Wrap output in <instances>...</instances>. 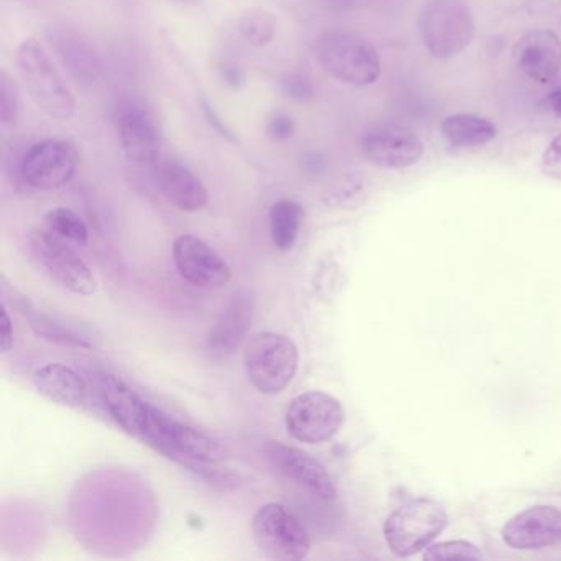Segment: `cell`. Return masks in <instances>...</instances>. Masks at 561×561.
<instances>
[{
	"instance_id": "obj_20",
	"label": "cell",
	"mask_w": 561,
	"mask_h": 561,
	"mask_svg": "<svg viewBox=\"0 0 561 561\" xmlns=\"http://www.w3.org/2000/svg\"><path fill=\"white\" fill-rule=\"evenodd\" d=\"M153 180L167 202L180 211H202L208 205V192L202 180L176 160H157Z\"/></svg>"
},
{
	"instance_id": "obj_26",
	"label": "cell",
	"mask_w": 561,
	"mask_h": 561,
	"mask_svg": "<svg viewBox=\"0 0 561 561\" xmlns=\"http://www.w3.org/2000/svg\"><path fill=\"white\" fill-rule=\"evenodd\" d=\"M278 22L272 12L265 9H251L239 19V32L248 44L265 47L277 35Z\"/></svg>"
},
{
	"instance_id": "obj_36",
	"label": "cell",
	"mask_w": 561,
	"mask_h": 561,
	"mask_svg": "<svg viewBox=\"0 0 561 561\" xmlns=\"http://www.w3.org/2000/svg\"><path fill=\"white\" fill-rule=\"evenodd\" d=\"M304 165L310 172H321L327 167V162H324V157L320 152H308L305 156Z\"/></svg>"
},
{
	"instance_id": "obj_29",
	"label": "cell",
	"mask_w": 561,
	"mask_h": 561,
	"mask_svg": "<svg viewBox=\"0 0 561 561\" xmlns=\"http://www.w3.org/2000/svg\"><path fill=\"white\" fill-rule=\"evenodd\" d=\"M278 88L287 100L295 101V103H310L317 96L310 78L301 73L282 75Z\"/></svg>"
},
{
	"instance_id": "obj_18",
	"label": "cell",
	"mask_w": 561,
	"mask_h": 561,
	"mask_svg": "<svg viewBox=\"0 0 561 561\" xmlns=\"http://www.w3.org/2000/svg\"><path fill=\"white\" fill-rule=\"evenodd\" d=\"M518 70L540 84L550 83L561 70V41L550 31H531L514 47Z\"/></svg>"
},
{
	"instance_id": "obj_8",
	"label": "cell",
	"mask_w": 561,
	"mask_h": 561,
	"mask_svg": "<svg viewBox=\"0 0 561 561\" xmlns=\"http://www.w3.org/2000/svg\"><path fill=\"white\" fill-rule=\"evenodd\" d=\"M288 433L307 445H321L336 436L344 423L343 403L320 390L300 393L285 412Z\"/></svg>"
},
{
	"instance_id": "obj_13",
	"label": "cell",
	"mask_w": 561,
	"mask_h": 561,
	"mask_svg": "<svg viewBox=\"0 0 561 561\" xmlns=\"http://www.w3.org/2000/svg\"><path fill=\"white\" fill-rule=\"evenodd\" d=\"M363 152L380 169L402 170L415 165L423 156V144L413 130L397 124H380L363 137Z\"/></svg>"
},
{
	"instance_id": "obj_11",
	"label": "cell",
	"mask_w": 561,
	"mask_h": 561,
	"mask_svg": "<svg viewBox=\"0 0 561 561\" xmlns=\"http://www.w3.org/2000/svg\"><path fill=\"white\" fill-rule=\"evenodd\" d=\"M264 456L272 469L291 484L305 489L321 501H334L337 495L333 478L323 465L304 449L280 442H267Z\"/></svg>"
},
{
	"instance_id": "obj_27",
	"label": "cell",
	"mask_w": 561,
	"mask_h": 561,
	"mask_svg": "<svg viewBox=\"0 0 561 561\" xmlns=\"http://www.w3.org/2000/svg\"><path fill=\"white\" fill-rule=\"evenodd\" d=\"M426 561L438 560H481L482 553L476 545L465 540L443 541L433 545L423 554Z\"/></svg>"
},
{
	"instance_id": "obj_16",
	"label": "cell",
	"mask_w": 561,
	"mask_h": 561,
	"mask_svg": "<svg viewBox=\"0 0 561 561\" xmlns=\"http://www.w3.org/2000/svg\"><path fill=\"white\" fill-rule=\"evenodd\" d=\"M502 538L514 550H540L561 543V511L535 505L505 524Z\"/></svg>"
},
{
	"instance_id": "obj_32",
	"label": "cell",
	"mask_w": 561,
	"mask_h": 561,
	"mask_svg": "<svg viewBox=\"0 0 561 561\" xmlns=\"http://www.w3.org/2000/svg\"><path fill=\"white\" fill-rule=\"evenodd\" d=\"M203 114H205L206 121H208L209 126L219 134V136L225 137L226 140H231V142H236L234 133H232L231 127L221 119L218 113H216L215 107L208 103V101H203Z\"/></svg>"
},
{
	"instance_id": "obj_35",
	"label": "cell",
	"mask_w": 561,
	"mask_h": 561,
	"mask_svg": "<svg viewBox=\"0 0 561 561\" xmlns=\"http://www.w3.org/2000/svg\"><path fill=\"white\" fill-rule=\"evenodd\" d=\"M357 2H359V0H321V5H323L327 11L341 14V12L351 11Z\"/></svg>"
},
{
	"instance_id": "obj_21",
	"label": "cell",
	"mask_w": 561,
	"mask_h": 561,
	"mask_svg": "<svg viewBox=\"0 0 561 561\" xmlns=\"http://www.w3.org/2000/svg\"><path fill=\"white\" fill-rule=\"evenodd\" d=\"M34 383L42 396L65 407L87 403L88 387L80 374L60 363L47 364L35 370Z\"/></svg>"
},
{
	"instance_id": "obj_10",
	"label": "cell",
	"mask_w": 561,
	"mask_h": 561,
	"mask_svg": "<svg viewBox=\"0 0 561 561\" xmlns=\"http://www.w3.org/2000/svg\"><path fill=\"white\" fill-rule=\"evenodd\" d=\"M80 153L70 140H44L35 144L22 157L19 173L31 188L50 190L68 185L77 175Z\"/></svg>"
},
{
	"instance_id": "obj_34",
	"label": "cell",
	"mask_w": 561,
	"mask_h": 561,
	"mask_svg": "<svg viewBox=\"0 0 561 561\" xmlns=\"http://www.w3.org/2000/svg\"><path fill=\"white\" fill-rule=\"evenodd\" d=\"M221 73V80L225 81L226 87L232 88V90H241L245 83V75L238 65L232 61H226L219 68Z\"/></svg>"
},
{
	"instance_id": "obj_12",
	"label": "cell",
	"mask_w": 561,
	"mask_h": 561,
	"mask_svg": "<svg viewBox=\"0 0 561 561\" xmlns=\"http://www.w3.org/2000/svg\"><path fill=\"white\" fill-rule=\"evenodd\" d=\"M173 261L180 275L196 287H225L232 277L228 261L198 236H179L173 242Z\"/></svg>"
},
{
	"instance_id": "obj_19",
	"label": "cell",
	"mask_w": 561,
	"mask_h": 561,
	"mask_svg": "<svg viewBox=\"0 0 561 561\" xmlns=\"http://www.w3.org/2000/svg\"><path fill=\"white\" fill-rule=\"evenodd\" d=\"M254 313L251 295L238 294L219 314L206 340V351L216 360L228 359L248 337Z\"/></svg>"
},
{
	"instance_id": "obj_33",
	"label": "cell",
	"mask_w": 561,
	"mask_h": 561,
	"mask_svg": "<svg viewBox=\"0 0 561 561\" xmlns=\"http://www.w3.org/2000/svg\"><path fill=\"white\" fill-rule=\"evenodd\" d=\"M2 321H0V351L9 353L14 346V324H12L11 314H9L8 305H2Z\"/></svg>"
},
{
	"instance_id": "obj_28",
	"label": "cell",
	"mask_w": 561,
	"mask_h": 561,
	"mask_svg": "<svg viewBox=\"0 0 561 561\" xmlns=\"http://www.w3.org/2000/svg\"><path fill=\"white\" fill-rule=\"evenodd\" d=\"M21 111L19 88L8 71L0 73V121L2 126H12L18 121Z\"/></svg>"
},
{
	"instance_id": "obj_4",
	"label": "cell",
	"mask_w": 561,
	"mask_h": 561,
	"mask_svg": "<svg viewBox=\"0 0 561 561\" xmlns=\"http://www.w3.org/2000/svg\"><path fill=\"white\" fill-rule=\"evenodd\" d=\"M300 363L297 344L285 334L264 331L251 337L244 351L249 382L264 396L284 392Z\"/></svg>"
},
{
	"instance_id": "obj_5",
	"label": "cell",
	"mask_w": 561,
	"mask_h": 561,
	"mask_svg": "<svg viewBox=\"0 0 561 561\" xmlns=\"http://www.w3.org/2000/svg\"><path fill=\"white\" fill-rule=\"evenodd\" d=\"M420 34L436 60H449L474 38V14L466 0H428L420 15Z\"/></svg>"
},
{
	"instance_id": "obj_37",
	"label": "cell",
	"mask_w": 561,
	"mask_h": 561,
	"mask_svg": "<svg viewBox=\"0 0 561 561\" xmlns=\"http://www.w3.org/2000/svg\"><path fill=\"white\" fill-rule=\"evenodd\" d=\"M547 104L558 117H561V88H557L548 94Z\"/></svg>"
},
{
	"instance_id": "obj_7",
	"label": "cell",
	"mask_w": 561,
	"mask_h": 561,
	"mask_svg": "<svg viewBox=\"0 0 561 561\" xmlns=\"http://www.w3.org/2000/svg\"><path fill=\"white\" fill-rule=\"evenodd\" d=\"M252 537L259 550L271 560L298 561L310 553L307 528L290 508L278 502H268L255 512Z\"/></svg>"
},
{
	"instance_id": "obj_23",
	"label": "cell",
	"mask_w": 561,
	"mask_h": 561,
	"mask_svg": "<svg viewBox=\"0 0 561 561\" xmlns=\"http://www.w3.org/2000/svg\"><path fill=\"white\" fill-rule=\"evenodd\" d=\"M442 130L448 142L458 149L484 146L497 136L494 124L472 114H455L446 117L443 121Z\"/></svg>"
},
{
	"instance_id": "obj_6",
	"label": "cell",
	"mask_w": 561,
	"mask_h": 561,
	"mask_svg": "<svg viewBox=\"0 0 561 561\" xmlns=\"http://www.w3.org/2000/svg\"><path fill=\"white\" fill-rule=\"evenodd\" d=\"M448 525V514L439 502L412 499L396 508L383 524V537L397 557H412L430 547Z\"/></svg>"
},
{
	"instance_id": "obj_24",
	"label": "cell",
	"mask_w": 561,
	"mask_h": 561,
	"mask_svg": "<svg viewBox=\"0 0 561 561\" xmlns=\"http://www.w3.org/2000/svg\"><path fill=\"white\" fill-rule=\"evenodd\" d=\"M305 209L294 199H280L274 203L268 213L272 241L282 252L291 251L304 225Z\"/></svg>"
},
{
	"instance_id": "obj_25",
	"label": "cell",
	"mask_w": 561,
	"mask_h": 561,
	"mask_svg": "<svg viewBox=\"0 0 561 561\" xmlns=\"http://www.w3.org/2000/svg\"><path fill=\"white\" fill-rule=\"evenodd\" d=\"M44 228L54 232L68 244L84 248L90 241L87 222L68 208H54L45 215Z\"/></svg>"
},
{
	"instance_id": "obj_2",
	"label": "cell",
	"mask_w": 561,
	"mask_h": 561,
	"mask_svg": "<svg viewBox=\"0 0 561 561\" xmlns=\"http://www.w3.org/2000/svg\"><path fill=\"white\" fill-rule=\"evenodd\" d=\"M140 442L188 469L226 459V449L215 438L167 415L152 403Z\"/></svg>"
},
{
	"instance_id": "obj_38",
	"label": "cell",
	"mask_w": 561,
	"mask_h": 561,
	"mask_svg": "<svg viewBox=\"0 0 561 561\" xmlns=\"http://www.w3.org/2000/svg\"><path fill=\"white\" fill-rule=\"evenodd\" d=\"M183 2H190V0H183Z\"/></svg>"
},
{
	"instance_id": "obj_30",
	"label": "cell",
	"mask_w": 561,
	"mask_h": 561,
	"mask_svg": "<svg viewBox=\"0 0 561 561\" xmlns=\"http://www.w3.org/2000/svg\"><path fill=\"white\" fill-rule=\"evenodd\" d=\"M295 130H297V126H295L294 117L287 113L274 114L265 126V134L274 142H287L295 136Z\"/></svg>"
},
{
	"instance_id": "obj_17",
	"label": "cell",
	"mask_w": 561,
	"mask_h": 561,
	"mask_svg": "<svg viewBox=\"0 0 561 561\" xmlns=\"http://www.w3.org/2000/svg\"><path fill=\"white\" fill-rule=\"evenodd\" d=\"M98 393L111 419L134 438L140 439L149 416L150 403L110 373L96 376Z\"/></svg>"
},
{
	"instance_id": "obj_15",
	"label": "cell",
	"mask_w": 561,
	"mask_h": 561,
	"mask_svg": "<svg viewBox=\"0 0 561 561\" xmlns=\"http://www.w3.org/2000/svg\"><path fill=\"white\" fill-rule=\"evenodd\" d=\"M117 133L124 153L130 162L153 165L160 159L162 134L156 116L139 103L121 107Z\"/></svg>"
},
{
	"instance_id": "obj_3",
	"label": "cell",
	"mask_w": 561,
	"mask_h": 561,
	"mask_svg": "<svg viewBox=\"0 0 561 561\" xmlns=\"http://www.w3.org/2000/svg\"><path fill=\"white\" fill-rule=\"evenodd\" d=\"M18 65L32 100L45 116L68 121L77 114V100L41 42L34 38L22 42Z\"/></svg>"
},
{
	"instance_id": "obj_9",
	"label": "cell",
	"mask_w": 561,
	"mask_h": 561,
	"mask_svg": "<svg viewBox=\"0 0 561 561\" xmlns=\"http://www.w3.org/2000/svg\"><path fill=\"white\" fill-rule=\"evenodd\" d=\"M28 244L37 261L58 284L83 297L96 294L98 280L93 271L81 261L80 255L67 241L47 228H37L32 229L28 234Z\"/></svg>"
},
{
	"instance_id": "obj_22",
	"label": "cell",
	"mask_w": 561,
	"mask_h": 561,
	"mask_svg": "<svg viewBox=\"0 0 561 561\" xmlns=\"http://www.w3.org/2000/svg\"><path fill=\"white\" fill-rule=\"evenodd\" d=\"M24 313L31 321L32 331L42 340L58 346L77 347V350H91L94 347V337L73 323L41 313L34 308H25Z\"/></svg>"
},
{
	"instance_id": "obj_14",
	"label": "cell",
	"mask_w": 561,
	"mask_h": 561,
	"mask_svg": "<svg viewBox=\"0 0 561 561\" xmlns=\"http://www.w3.org/2000/svg\"><path fill=\"white\" fill-rule=\"evenodd\" d=\"M45 35L55 57L80 87L90 88L96 84L103 71V64L100 51L83 32L70 25H54L47 28Z\"/></svg>"
},
{
	"instance_id": "obj_31",
	"label": "cell",
	"mask_w": 561,
	"mask_h": 561,
	"mask_svg": "<svg viewBox=\"0 0 561 561\" xmlns=\"http://www.w3.org/2000/svg\"><path fill=\"white\" fill-rule=\"evenodd\" d=\"M541 172L561 182V134L548 144L541 157Z\"/></svg>"
},
{
	"instance_id": "obj_1",
	"label": "cell",
	"mask_w": 561,
	"mask_h": 561,
	"mask_svg": "<svg viewBox=\"0 0 561 561\" xmlns=\"http://www.w3.org/2000/svg\"><path fill=\"white\" fill-rule=\"evenodd\" d=\"M318 61L328 75L351 87H370L382 73L373 42L350 28L323 32L314 44Z\"/></svg>"
}]
</instances>
